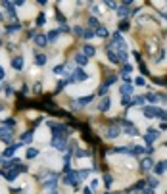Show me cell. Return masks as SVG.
Returning a JSON list of instances; mask_svg holds the SVG:
<instances>
[{
	"instance_id": "1",
	"label": "cell",
	"mask_w": 167,
	"mask_h": 194,
	"mask_svg": "<svg viewBox=\"0 0 167 194\" xmlns=\"http://www.w3.org/2000/svg\"><path fill=\"white\" fill-rule=\"evenodd\" d=\"M87 79H88V75L79 67V69L71 71V75H69V79H67V81H69V83H85Z\"/></svg>"
},
{
	"instance_id": "2",
	"label": "cell",
	"mask_w": 167,
	"mask_h": 194,
	"mask_svg": "<svg viewBox=\"0 0 167 194\" xmlns=\"http://www.w3.org/2000/svg\"><path fill=\"white\" fill-rule=\"evenodd\" d=\"M144 113L148 117H163V111L159 110V108H156V106H146L144 108Z\"/></svg>"
},
{
	"instance_id": "3",
	"label": "cell",
	"mask_w": 167,
	"mask_h": 194,
	"mask_svg": "<svg viewBox=\"0 0 167 194\" xmlns=\"http://www.w3.org/2000/svg\"><path fill=\"white\" fill-rule=\"evenodd\" d=\"M106 54H108V58H110V62H111L113 65H117V64H119V56L115 54V50H113V48L106 46Z\"/></svg>"
},
{
	"instance_id": "4",
	"label": "cell",
	"mask_w": 167,
	"mask_h": 194,
	"mask_svg": "<svg viewBox=\"0 0 167 194\" xmlns=\"http://www.w3.org/2000/svg\"><path fill=\"white\" fill-rule=\"evenodd\" d=\"M119 92H121V96H125V98H129L131 94H133V85H129V83H125V85H121L119 87Z\"/></svg>"
},
{
	"instance_id": "5",
	"label": "cell",
	"mask_w": 167,
	"mask_h": 194,
	"mask_svg": "<svg viewBox=\"0 0 167 194\" xmlns=\"http://www.w3.org/2000/svg\"><path fill=\"white\" fill-rule=\"evenodd\" d=\"M21 171H23V167H14L12 171H8V173H6V179H8V181H15V179L19 177V173H21Z\"/></svg>"
},
{
	"instance_id": "6",
	"label": "cell",
	"mask_w": 167,
	"mask_h": 194,
	"mask_svg": "<svg viewBox=\"0 0 167 194\" xmlns=\"http://www.w3.org/2000/svg\"><path fill=\"white\" fill-rule=\"evenodd\" d=\"M73 60H75V64L79 65V67H85V65L88 64V62H87L88 58H87L85 54H75V58H73Z\"/></svg>"
},
{
	"instance_id": "7",
	"label": "cell",
	"mask_w": 167,
	"mask_h": 194,
	"mask_svg": "<svg viewBox=\"0 0 167 194\" xmlns=\"http://www.w3.org/2000/svg\"><path fill=\"white\" fill-rule=\"evenodd\" d=\"M35 44H37V46H46V44H48V37H46V35H37V37H35Z\"/></svg>"
},
{
	"instance_id": "8",
	"label": "cell",
	"mask_w": 167,
	"mask_h": 194,
	"mask_svg": "<svg viewBox=\"0 0 167 194\" xmlns=\"http://www.w3.org/2000/svg\"><path fill=\"white\" fill-rule=\"evenodd\" d=\"M111 108V98H104L102 102H100V106H98V110L100 111H108Z\"/></svg>"
},
{
	"instance_id": "9",
	"label": "cell",
	"mask_w": 167,
	"mask_h": 194,
	"mask_svg": "<svg viewBox=\"0 0 167 194\" xmlns=\"http://www.w3.org/2000/svg\"><path fill=\"white\" fill-rule=\"evenodd\" d=\"M12 67H14L15 71H19V69H21V67H23V58H21V56H17V58H14V60H12Z\"/></svg>"
},
{
	"instance_id": "10",
	"label": "cell",
	"mask_w": 167,
	"mask_h": 194,
	"mask_svg": "<svg viewBox=\"0 0 167 194\" xmlns=\"http://www.w3.org/2000/svg\"><path fill=\"white\" fill-rule=\"evenodd\" d=\"M83 54L87 56V58H90V56H94V54H96V48H94L92 44H85V50H83Z\"/></svg>"
},
{
	"instance_id": "11",
	"label": "cell",
	"mask_w": 167,
	"mask_h": 194,
	"mask_svg": "<svg viewBox=\"0 0 167 194\" xmlns=\"http://www.w3.org/2000/svg\"><path fill=\"white\" fill-rule=\"evenodd\" d=\"M117 134H119V129H117V127H110V129L106 131V137H108V139H115Z\"/></svg>"
},
{
	"instance_id": "12",
	"label": "cell",
	"mask_w": 167,
	"mask_h": 194,
	"mask_svg": "<svg viewBox=\"0 0 167 194\" xmlns=\"http://www.w3.org/2000/svg\"><path fill=\"white\" fill-rule=\"evenodd\" d=\"M98 35V37H108V27H104V25H98V29L94 31Z\"/></svg>"
},
{
	"instance_id": "13",
	"label": "cell",
	"mask_w": 167,
	"mask_h": 194,
	"mask_svg": "<svg viewBox=\"0 0 167 194\" xmlns=\"http://www.w3.org/2000/svg\"><path fill=\"white\" fill-rule=\"evenodd\" d=\"M37 156H38V150H37V148H27V158H29V160H35Z\"/></svg>"
},
{
	"instance_id": "14",
	"label": "cell",
	"mask_w": 167,
	"mask_h": 194,
	"mask_svg": "<svg viewBox=\"0 0 167 194\" xmlns=\"http://www.w3.org/2000/svg\"><path fill=\"white\" fill-rule=\"evenodd\" d=\"M19 29H21V23H14V25H8V33H10V35H14V33H17Z\"/></svg>"
},
{
	"instance_id": "15",
	"label": "cell",
	"mask_w": 167,
	"mask_h": 194,
	"mask_svg": "<svg viewBox=\"0 0 167 194\" xmlns=\"http://www.w3.org/2000/svg\"><path fill=\"white\" fill-rule=\"evenodd\" d=\"M165 167H167V162H161V163H158V167H156V173H158V175H161L163 171H165Z\"/></svg>"
},
{
	"instance_id": "16",
	"label": "cell",
	"mask_w": 167,
	"mask_h": 194,
	"mask_svg": "<svg viewBox=\"0 0 167 194\" xmlns=\"http://www.w3.org/2000/svg\"><path fill=\"white\" fill-rule=\"evenodd\" d=\"M83 37H85V39H94V37H96V33H94L92 29H85Z\"/></svg>"
},
{
	"instance_id": "17",
	"label": "cell",
	"mask_w": 167,
	"mask_h": 194,
	"mask_svg": "<svg viewBox=\"0 0 167 194\" xmlns=\"http://www.w3.org/2000/svg\"><path fill=\"white\" fill-rule=\"evenodd\" d=\"M46 56H42V54H38L37 56V65H44V64H46Z\"/></svg>"
},
{
	"instance_id": "18",
	"label": "cell",
	"mask_w": 167,
	"mask_h": 194,
	"mask_svg": "<svg viewBox=\"0 0 167 194\" xmlns=\"http://www.w3.org/2000/svg\"><path fill=\"white\" fill-rule=\"evenodd\" d=\"M37 23H38V25H44V23H46V14H38Z\"/></svg>"
},
{
	"instance_id": "19",
	"label": "cell",
	"mask_w": 167,
	"mask_h": 194,
	"mask_svg": "<svg viewBox=\"0 0 167 194\" xmlns=\"http://www.w3.org/2000/svg\"><path fill=\"white\" fill-rule=\"evenodd\" d=\"M58 35H60V33H58V29H56V31H50V33H48V41H56V39H58Z\"/></svg>"
},
{
	"instance_id": "20",
	"label": "cell",
	"mask_w": 167,
	"mask_h": 194,
	"mask_svg": "<svg viewBox=\"0 0 167 194\" xmlns=\"http://www.w3.org/2000/svg\"><path fill=\"white\" fill-rule=\"evenodd\" d=\"M117 14H119V18H127L129 12H127V8H119V10H117Z\"/></svg>"
},
{
	"instance_id": "21",
	"label": "cell",
	"mask_w": 167,
	"mask_h": 194,
	"mask_svg": "<svg viewBox=\"0 0 167 194\" xmlns=\"http://www.w3.org/2000/svg\"><path fill=\"white\" fill-rule=\"evenodd\" d=\"M146 98H148V102H158V94L148 92V94H146Z\"/></svg>"
},
{
	"instance_id": "22",
	"label": "cell",
	"mask_w": 167,
	"mask_h": 194,
	"mask_svg": "<svg viewBox=\"0 0 167 194\" xmlns=\"http://www.w3.org/2000/svg\"><path fill=\"white\" fill-rule=\"evenodd\" d=\"M88 102H92V96H85V98H81V100H79V106H81V104H88Z\"/></svg>"
},
{
	"instance_id": "23",
	"label": "cell",
	"mask_w": 167,
	"mask_h": 194,
	"mask_svg": "<svg viewBox=\"0 0 167 194\" xmlns=\"http://www.w3.org/2000/svg\"><path fill=\"white\" fill-rule=\"evenodd\" d=\"M73 31H75V35H77V37H83V33H85V29H83V27H75V29H73Z\"/></svg>"
},
{
	"instance_id": "24",
	"label": "cell",
	"mask_w": 167,
	"mask_h": 194,
	"mask_svg": "<svg viewBox=\"0 0 167 194\" xmlns=\"http://www.w3.org/2000/svg\"><path fill=\"white\" fill-rule=\"evenodd\" d=\"M31 139H33V131H31V133H25V134H23V142H29Z\"/></svg>"
},
{
	"instance_id": "25",
	"label": "cell",
	"mask_w": 167,
	"mask_h": 194,
	"mask_svg": "<svg viewBox=\"0 0 167 194\" xmlns=\"http://www.w3.org/2000/svg\"><path fill=\"white\" fill-rule=\"evenodd\" d=\"M88 25H90V27H96V25H98V19H96V18H90V19H88Z\"/></svg>"
},
{
	"instance_id": "26",
	"label": "cell",
	"mask_w": 167,
	"mask_h": 194,
	"mask_svg": "<svg viewBox=\"0 0 167 194\" xmlns=\"http://www.w3.org/2000/svg\"><path fill=\"white\" fill-rule=\"evenodd\" d=\"M150 165H152V162H150V160H144V162H142V167H144V171L148 169Z\"/></svg>"
},
{
	"instance_id": "27",
	"label": "cell",
	"mask_w": 167,
	"mask_h": 194,
	"mask_svg": "<svg viewBox=\"0 0 167 194\" xmlns=\"http://www.w3.org/2000/svg\"><path fill=\"white\" fill-rule=\"evenodd\" d=\"M135 83L138 85V87H142V85H144V79H142V77H136V79H135Z\"/></svg>"
},
{
	"instance_id": "28",
	"label": "cell",
	"mask_w": 167,
	"mask_h": 194,
	"mask_svg": "<svg viewBox=\"0 0 167 194\" xmlns=\"http://www.w3.org/2000/svg\"><path fill=\"white\" fill-rule=\"evenodd\" d=\"M131 69H133V67H131V64H125V65H123V71H125V73H129Z\"/></svg>"
},
{
	"instance_id": "29",
	"label": "cell",
	"mask_w": 167,
	"mask_h": 194,
	"mask_svg": "<svg viewBox=\"0 0 167 194\" xmlns=\"http://www.w3.org/2000/svg\"><path fill=\"white\" fill-rule=\"evenodd\" d=\"M104 183H106V186H110V183H111V177H110V175H106V177H104Z\"/></svg>"
},
{
	"instance_id": "30",
	"label": "cell",
	"mask_w": 167,
	"mask_h": 194,
	"mask_svg": "<svg viewBox=\"0 0 167 194\" xmlns=\"http://www.w3.org/2000/svg\"><path fill=\"white\" fill-rule=\"evenodd\" d=\"M135 104H144V98L142 96H136L135 98Z\"/></svg>"
},
{
	"instance_id": "31",
	"label": "cell",
	"mask_w": 167,
	"mask_h": 194,
	"mask_svg": "<svg viewBox=\"0 0 167 194\" xmlns=\"http://www.w3.org/2000/svg\"><path fill=\"white\" fill-rule=\"evenodd\" d=\"M2 19H4V14H2V12H0V21H2Z\"/></svg>"
},
{
	"instance_id": "32",
	"label": "cell",
	"mask_w": 167,
	"mask_h": 194,
	"mask_svg": "<svg viewBox=\"0 0 167 194\" xmlns=\"http://www.w3.org/2000/svg\"><path fill=\"white\" fill-rule=\"evenodd\" d=\"M106 194H113V192H106Z\"/></svg>"
},
{
	"instance_id": "33",
	"label": "cell",
	"mask_w": 167,
	"mask_h": 194,
	"mask_svg": "<svg viewBox=\"0 0 167 194\" xmlns=\"http://www.w3.org/2000/svg\"><path fill=\"white\" fill-rule=\"evenodd\" d=\"M0 110H2V106H0Z\"/></svg>"
},
{
	"instance_id": "34",
	"label": "cell",
	"mask_w": 167,
	"mask_h": 194,
	"mask_svg": "<svg viewBox=\"0 0 167 194\" xmlns=\"http://www.w3.org/2000/svg\"><path fill=\"white\" fill-rule=\"evenodd\" d=\"M0 44H2V42H0Z\"/></svg>"
}]
</instances>
